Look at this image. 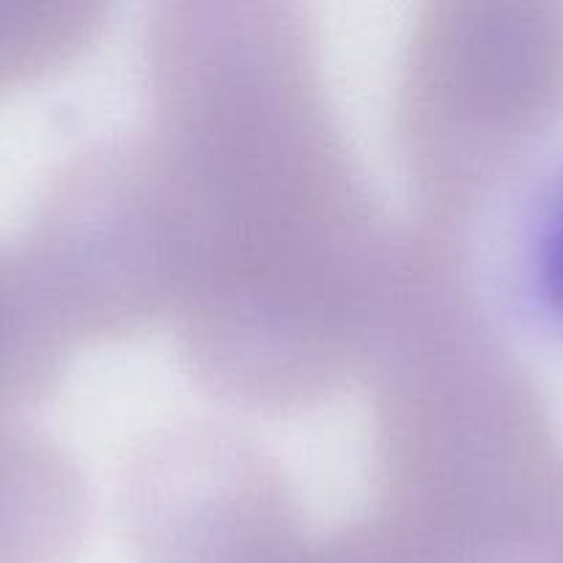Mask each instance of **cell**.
<instances>
[{"label": "cell", "instance_id": "cell-1", "mask_svg": "<svg viewBox=\"0 0 563 563\" xmlns=\"http://www.w3.org/2000/svg\"><path fill=\"white\" fill-rule=\"evenodd\" d=\"M511 242V286L522 311L563 341V165L526 203Z\"/></svg>", "mask_w": 563, "mask_h": 563}, {"label": "cell", "instance_id": "cell-2", "mask_svg": "<svg viewBox=\"0 0 563 563\" xmlns=\"http://www.w3.org/2000/svg\"><path fill=\"white\" fill-rule=\"evenodd\" d=\"M0 31H3V25H0ZM0 69H3V66H0Z\"/></svg>", "mask_w": 563, "mask_h": 563}]
</instances>
